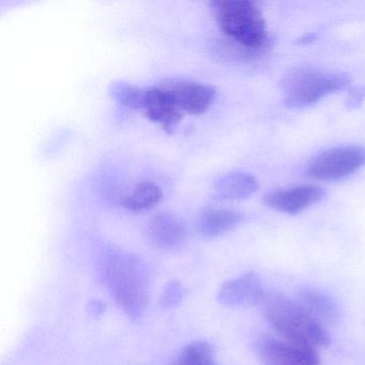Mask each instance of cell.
<instances>
[{
  "label": "cell",
  "instance_id": "6da1fadb",
  "mask_svg": "<svg viewBox=\"0 0 365 365\" xmlns=\"http://www.w3.org/2000/svg\"><path fill=\"white\" fill-rule=\"evenodd\" d=\"M110 294L130 319H140L150 297V275L138 256L116 253L110 256L106 270Z\"/></svg>",
  "mask_w": 365,
  "mask_h": 365
},
{
  "label": "cell",
  "instance_id": "7a4b0ae2",
  "mask_svg": "<svg viewBox=\"0 0 365 365\" xmlns=\"http://www.w3.org/2000/svg\"><path fill=\"white\" fill-rule=\"evenodd\" d=\"M259 307L267 322L279 336L315 349L330 344L326 327L314 319L296 300L277 292H267Z\"/></svg>",
  "mask_w": 365,
  "mask_h": 365
},
{
  "label": "cell",
  "instance_id": "3957f363",
  "mask_svg": "<svg viewBox=\"0 0 365 365\" xmlns=\"http://www.w3.org/2000/svg\"><path fill=\"white\" fill-rule=\"evenodd\" d=\"M211 9L232 44L259 55L268 50L266 22L256 4L249 0H217L211 3Z\"/></svg>",
  "mask_w": 365,
  "mask_h": 365
},
{
  "label": "cell",
  "instance_id": "277c9868",
  "mask_svg": "<svg viewBox=\"0 0 365 365\" xmlns=\"http://www.w3.org/2000/svg\"><path fill=\"white\" fill-rule=\"evenodd\" d=\"M350 84L349 74L324 72L309 66L289 70L281 82L284 103L297 110L313 106L327 96L348 88Z\"/></svg>",
  "mask_w": 365,
  "mask_h": 365
},
{
  "label": "cell",
  "instance_id": "5b68a950",
  "mask_svg": "<svg viewBox=\"0 0 365 365\" xmlns=\"http://www.w3.org/2000/svg\"><path fill=\"white\" fill-rule=\"evenodd\" d=\"M365 165V147H334L314 157L307 165V174L322 181H335L354 174Z\"/></svg>",
  "mask_w": 365,
  "mask_h": 365
},
{
  "label": "cell",
  "instance_id": "8992f818",
  "mask_svg": "<svg viewBox=\"0 0 365 365\" xmlns=\"http://www.w3.org/2000/svg\"><path fill=\"white\" fill-rule=\"evenodd\" d=\"M255 350L262 365H322L317 349L279 335H262Z\"/></svg>",
  "mask_w": 365,
  "mask_h": 365
},
{
  "label": "cell",
  "instance_id": "52a82bcc",
  "mask_svg": "<svg viewBox=\"0 0 365 365\" xmlns=\"http://www.w3.org/2000/svg\"><path fill=\"white\" fill-rule=\"evenodd\" d=\"M160 87L168 93L181 112L190 115L206 112L217 97L215 87L192 81L166 80Z\"/></svg>",
  "mask_w": 365,
  "mask_h": 365
},
{
  "label": "cell",
  "instance_id": "ba28073f",
  "mask_svg": "<svg viewBox=\"0 0 365 365\" xmlns=\"http://www.w3.org/2000/svg\"><path fill=\"white\" fill-rule=\"evenodd\" d=\"M267 292L262 279L254 271L225 282L217 292V300L228 307H249L262 304Z\"/></svg>",
  "mask_w": 365,
  "mask_h": 365
},
{
  "label": "cell",
  "instance_id": "9c48e42d",
  "mask_svg": "<svg viewBox=\"0 0 365 365\" xmlns=\"http://www.w3.org/2000/svg\"><path fill=\"white\" fill-rule=\"evenodd\" d=\"M326 192L317 185H304L286 190H275L264 195L270 208L286 215H297L319 202Z\"/></svg>",
  "mask_w": 365,
  "mask_h": 365
},
{
  "label": "cell",
  "instance_id": "30bf717a",
  "mask_svg": "<svg viewBox=\"0 0 365 365\" xmlns=\"http://www.w3.org/2000/svg\"><path fill=\"white\" fill-rule=\"evenodd\" d=\"M147 237L151 245L162 251H175L185 243L187 227L185 222L172 212H159L147 225Z\"/></svg>",
  "mask_w": 365,
  "mask_h": 365
},
{
  "label": "cell",
  "instance_id": "8fae6325",
  "mask_svg": "<svg viewBox=\"0 0 365 365\" xmlns=\"http://www.w3.org/2000/svg\"><path fill=\"white\" fill-rule=\"evenodd\" d=\"M143 112L147 118L168 132L176 129L183 115L172 98L160 86L146 88Z\"/></svg>",
  "mask_w": 365,
  "mask_h": 365
},
{
  "label": "cell",
  "instance_id": "7c38bea8",
  "mask_svg": "<svg viewBox=\"0 0 365 365\" xmlns=\"http://www.w3.org/2000/svg\"><path fill=\"white\" fill-rule=\"evenodd\" d=\"M296 301L322 326L336 324L341 318L337 301L317 288H302L297 294Z\"/></svg>",
  "mask_w": 365,
  "mask_h": 365
},
{
  "label": "cell",
  "instance_id": "4fadbf2b",
  "mask_svg": "<svg viewBox=\"0 0 365 365\" xmlns=\"http://www.w3.org/2000/svg\"><path fill=\"white\" fill-rule=\"evenodd\" d=\"M245 215L232 209H208L200 213L196 221V230L205 239L224 236L238 227Z\"/></svg>",
  "mask_w": 365,
  "mask_h": 365
},
{
  "label": "cell",
  "instance_id": "5bb4252c",
  "mask_svg": "<svg viewBox=\"0 0 365 365\" xmlns=\"http://www.w3.org/2000/svg\"><path fill=\"white\" fill-rule=\"evenodd\" d=\"M257 179L242 172L223 175L213 183V196L220 200H245L258 190Z\"/></svg>",
  "mask_w": 365,
  "mask_h": 365
},
{
  "label": "cell",
  "instance_id": "9a60e30c",
  "mask_svg": "<svg viewBox=\"0 0 365 365\" xmlns=\"http://www.w3.org/2000/svg\"><path fill=\"white\" fill-rule=\"evenodd\" d=\"M161 197V190L157 185L149 181H143L125 196L123 205L128 210L145 211L155 206Z\"/></svg>",
  "mask_w": 365,
  "mask_h": 365
},
{
  "label": "cell",
  "instance_id": "2e32d148",
  "mask_svg": "<svg viewBox=\"0 0 365 365\" xmlns=\"http://www.w3.org/2000/svg\"><path fill=\"white\" fill-rule=\"evenodd\" d=\"M174 365H219L215 348L206 341H194L179 352Z\"/></svg>",
  "mask_w": 365,
  "mask_h": 365
},
{
  "label": "cell",
  "instance_id": "e0dca14e",
  "mask_svg": "<svg viewBox=\"0 0 365 365\" xmlns=\"http://www.w3.org/2000/svg\"><path fill=\"white\" fill-rule=\"evenodd\" d=\"M145 91L146 88H140L123 81H117L110 85V95L113 100L121 106L133 110H143Z\"/></svg>",
  "mask_w": 365,
  "mask_h": 365
},
{
  "label": "cell",
  "instance_id": "ac0fdd59",
  "mask_svg": "<svg viewBox=\"0 0 365 365\" xmlns=\"http://www.w3.org/2000/svg\"><path fill=\"white\" fill-rule=\"evenodd\" d=\"M185 288L178 281L168 282V285L164 287L161 296H160L159 304L162 309H172L178 307L183 299H185Z\"/></svg>",
  "mask_w": 365,
  "mask_h": 365
},
{
  "label": "cell",
  "instance_id": "d6986e66",
  "mask_svg": "<svg viewBox=\"0 0 365 365\" xmlns=\"http://www.w3.org/2000/svg\"><path fill=\"white\" fill-rule=\"evenodd\" d=\"M365 100V86L354 87L349 89L348 93V99L346 101V106L348 110H354L358 108Z\"/></svg>",
  "mask_w": 365,
  "mask_h": 365
},
{
  "label": "cell",
  "instance_id": "ffe728a7",
  "mask_svg": "<svg viewBox=\"0 0 365 365\" xmlns=\"http://www.w3.org/2000/svg\"><path fill=\"white\" fill-rule=\"evenodd\" d=\"M104 309H106V305H104V303L100 302V301H93V302L89 303L88 312L91 315H101Z\"/></svg>",
  "mask_w": 365,
  "mask_h": 365
},
{
  "label": "cell",
  "instance_id": "44dd1931",
  "mask_svg": "<svg viewBox=\"0 0 365 365\" xmlns=\"http://www.w3.org/2000/svg\"><path fill=\"white\" fill-rule=\"evenodd\" d=\"M315 37V34H313V35H305L304 37L301 38L299 42H300V43H311L312 41H314Z\"/></svg>",
  "mask_w": 365,
  "mask_h": 365
}]
</instances>
